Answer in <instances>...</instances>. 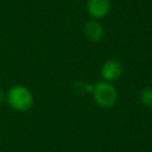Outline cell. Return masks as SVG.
<instances>
[{"label": "cell", "mask_w": 152, "mask_h": 152, "mask_svg": "<svg viewBox=\"0 0 152 152\" xmlns=\"http://www.w3.org/2000/svg\"><path fill=\"white\" fill-rule=\"evenodd\" d=\"M7 102L15 110L26 112L32 106L34 98L27 88L16 86L7 93Z\"/></svg>", "instance_id": "6da1fadb"}, {"label": "cell", "mask_w": 152, "mask_h": 152, "mask_svg": "<svg viewBox=\"0 0 152 152\" xmlns=\"http://www.w3.org/2000/svg\"><path fill=\"white\" fill-rule=\"evenodd\" d=\"M93 96L95 102L103 108L112 107L117 100V91L110 83L99 81L94 85Z\"/></svg>", "instance_id": "7a4b0ae2"}, {"label": "cell", "mask_w": 152, "mask_h": 152, "mask_svg": "<svg viewBox=\"0 0 152 152\" xmlns=\"http://www.w3.org/2000/svg\"><path fill=\"white\" fill-rule=\"evenodd\" d=\"M101 76L106 81L118 80L122 76L123 67L116 59H108L101 67Z\"/></svg>", "instance_id": "3957f363"}, {"label": "cell", "mask_w": 152, "mask_h": 152, "mask_svg": "<svg viewBox=\"0 0 152 152\" xmlns=\"http://www.w3.org/2000/svg\"><path fill=\"white\" fill-rule=\"evenodd\" d=\"M110 10V0H89L87 3V11L94 19L104 18Z\"/></svg>", "instance_id": "277c9868"}, {"label": "cell", "mask_w": 152, "mask_h": 152, "mask_svg": "<svg viewBox=\"0 0 152 152\" xmlns=\"http://www.w3.org/2000/svg\"><path fill=\"white\" fill-rule=\"evenodd\" d=\"M85 34L91 42L97 43L103 39L104 29L99 22L92 20L85 25Z\"/></svg>", "instance_id": "5b68a950"}, {"label": "cell", "mask_w": 152, "mask_h": 152, "mask_svg": "<svg viewBox=\"0 0 152 152\" xmlns=\"http://www.w3.org/2000/svg\"><path fill=\"white\" fill-rule=\"evenodd\" d=\"M140 101L147 107H152V89L147 88L140 92Z\"/></svg>", "instance_id": "8992f818"}, {"label": "cell", "mask_w": 152, "mask_h": 152, "mask_svg": "<svg viewBox=\"0 0 152 152\" xmlns=\"http://www.w3.org/2000/svg\"><path fill=\"white\" fill-rule=\"evenodd\" d=\"M78 88H80L81 92L86 93H93V90H94V85H91V83H78Z\"/></svg>", "instance_id": "52a82bcc"}, {"label": "cell", "mask_w": 152, "mask_h": 152, "mask_svg": "<svg viewBox=\"0 0 152 152\" xmlns=\"http://www.w3.org/2000/svg\"><path fill=\"white\" fill-rule=\"evenodd\" d=\"M3 98H4V95H3V92L0 90V103L3 101Z\"/></svg>", "instance_id": "ba28073f"}]
</instances>
